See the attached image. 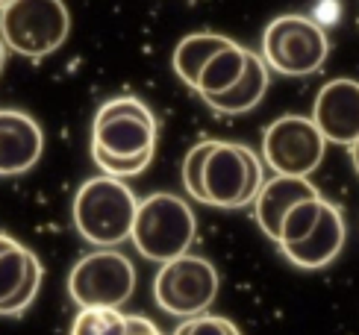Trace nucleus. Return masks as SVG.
<instances>
[{
	"label": "nucleus",
	"mask_w": 359,
	"mask_h": 335,
	"mask_svg": "<svg viewBox=\"0 0 359 335\" xmlns=\"http://www.w3.org/2000/svg\"><path fill=\"white\" fill-rule=\"evenodd\" d=\"M139 197L121 179L112 177H92L74 194V226L80 238H86L97 250H115L133 238Z\"/></svg>",
	"instance_id": "f257e3e1"
},
{
	"label": "nucleus",
	"mask_w": 359,
	"mask_h": 335,
	"mask_svg": "<svg viewBox=\"0 0 359 335\" xmlns=\"http://www.w3.org/2000/svg\"><path fill=\"white\" fill-rule=\"evenodd\" d=\"M194 238H198V218L177 194L156 191L139 203L136 224H133V245L144 259L168 265L180 256H189Z\"/></svg>",
	"instance_id": "f03ea898"
},
{
	"label": "nucleus",
	"mask_w": 359,
	"mask_h": 335,
	"mask_svg": "<svg viewBox=\"0 0 359 335\" xmlns=\"http://www.w3.org/2000/svg\"><path fill=\"white\" fill-rule=\"evenodd\" d=\"M265 186L262 162L248 144L212 139L201 177V203L215 209L253 206Z\"/></svg>",
	"instance_id": "7ed1b4c3"
},
{
	"label": "nucleus",
	"mask_w": 359,
	"mask_h": 335,
	"mask_svg": "<svg viewBox=\"0 0 359 335\" xmlns=\"http://www.w3.org/2000/svg\"><path fill=\"white\" fill-rule=\"evenodd\" d=\"M159 121L144 100L124 95L112 97L92 121V153L115 159H142L156 153Z\"/></svg>",
	"instance_id": "20e7f679"
},
{
	"label": "nucleus",
	"mask_w": 359,
	"mask_h": 335,
	"mask_svg": "<svg viewBox=\"0 0 359 335\" xmlns=\"http://www.w3.org/2000/svg\"><path fill=\"white\" fill-rule=\"evenodd\" d=\"M0 27H4V44L15 56L39 62L65 44L71 15L59 0H6Z\"/></svg>",
	"instance_id": "39448f33"
},
{
	"label": "nucleus",
	"mask_w": 359,
	"mask_h": 335,
	"mask_svg": "<svg viewBox=\"0 0 359 335\" xmlns=\"http://www.w3.org/2000/svg\"><path fill=\"white\" fill-rule=\"evenodd\" d=\"M330 53V41L318 21L306 15H280L262 33L265 65L283 77H309L321 71Z\"/></svg>",
	"instance_id": "423d86ee"
},
{
	"label": "nucleus",
	"mask_w": 359,
	"mask_h": 335,
	"mask_svg": "<svg viewBox=\"0 0 359 335\" xmlns=\"http://www.w3.org/2000/svg\"><path fill=\"white\" fill-rule=\"evenodd\" d=\"M221 288L215 265L203 256H180L162 265L154 277V303L180 321H191L209 312Z\"/></svg>",
	"instance_id": "0eeeda50"
},
{
	"label": "nucleus",
	"mask_w": 359,
	"mask_h": 335,
	"mask_svg": "<svg viewBox=\"0 0 359 335\" xmlns=\"http://www.w3.org/2000/svg\"><path fill=\"white\" fill-rule=\"evenodd\" d=\"M136 292V268L121 250H92L68 273V294L80 309H121Z\"/></svg>",
	"instance_id": "6e6552de"
},
{
	"label": "nucleus",
	"mask_w": 359,
	"mask_h": 335,
	"mask_svg": "<svg viewBox=\"0 0 359 335\" xmlns=\"http://www.w3.org/2000/svg\"><path fill=\"white\" fill-rule=\"evenodd\" d=\"M327 153V139L312 118L304 115H280L271 121L262 135V162L271 168L274 177H301L316 174Z\"/></svg>",
	"instance_id": "1a4fd4ad"
},
{
	"label": "nucleus",
	"mask_w": 359,
	"mask_h": 335,
	"mask_svg": "<svg viewBox=\"0 0 359 335\" xmlns=\"http://www.w3.org/2000/svg\"><path fill=\"white\" fill-rule=\"evenodd\" d=\"M312 121L327 142L353 147L359 142V80L339 77L318 88Z\"/></svg>",
	"instance_id": "9d476101"
},
{
	"label": "nucleus",
	"mask_w": 359,
	"mask_h": 335,
	"mask_svg": "<svg viewBox=\"0 0 359 335\" xmlns=\"http://www.w3.org/2000/svg\"><path fill=\"white\" fill-rule=\"evenodd\" d=\"M44 150V132L33 115L21 109L0 112V174L21 177L33 171Z\"/></svg>",
	"instance_id": "9b49d317"
},
{
	"label": "nucleus",
	"mask_w": 359,
	"mask_h": 335,
	"mask_svg": "<svg viewBox=\"0 0 359 335\" xmlns=\"http://www.w3.org/2000/svg\"><path fill=\"white\" fill-rule=\"evenodd\" d=\"M348 241V224H345V215H341V209L336 203L327 200L324 203V212L316 224V230H312L301 245L294 247H286L280 250L283 256L289 259L294 268L301 271H324L327 265H333L341 247H345Z\"/></svg>",
	"instance_id": "f8f14e48"
},
{
	"label": "nucleus",
	"mask_w": 359,
	"mask_h": 335,
	"mask_svg": "<svg viewBox=\"0 0 359 335\" xmlns=\"http://www.w3.org/2000/svg\"><path fill=\"white\" fill-rule=\"evenodd\" d=\"M316 197H321V191L312 186L309 179H301V177H271V179H265L257 203H253V221H257L259 230L277 245L283 221H286L289 212L294 206L306 203V200H316Z\"/></svg>",
	"instance_id": "ddd939ff"
},
{
	"label": "nucleus",
	"mask_w": 359,
	"mask_h": 335,
	"mask_svg": "<svg viewBox=\"0 0 359 335\" xmlns=\"http://www.w3.org/2000/svg\"><path fill=\"white\" fill-rule=\"evenodd\" d=\"M268 80H271V68L265 65L262 53H248V68H245V77L238 80L227 95H218V97H203V103L209 109H215L221 115H242L257 109L262 103L265 91H268Z\"/></svg>",
	"instance_id": "4468645a"
},
{
	"label": "nucleus",
	"mask_w": 359,
	"mask_h": 335,
	"mask_svg": "<svg viewBox=\"0 0 359 335\" xmlns=\"http://www.w3.org/2000/svg\"><path fill=\"white\" fill-rule=\"evenodd\" d=\"M233 44L230 36H221V33H209V29H203V33H191L186 39H180V44L174 48V56H171V65H174V74L180 80H183L189 88L198 86L203 68L212 62V59L227 50Z\"/></svg>",
	"instance_id": "2eb2a0df"
},
{
	"label": "nucleus",
	"mask_w": 359,
	"mask_h": 335,
	"mask_svg": "<svg viewBox=\"0 0 359 335\" xmlns=\"http://www.w3.org/2000/svg\"><path fill=\"white\" fill-rule=\"evenodd\" d=\"M248 48H242L238 41H233L227 50H221L212 62H209L201 74L198 86H194V91H198L201 97H218V95H227V91L245 77V68H248Z\"/></svg>",
	"instance_id": "dca6fc26"
},
{
	"label": "nucleus",
	"mask_w": 359,
	"mask_h": 335,
	"mask_svg": "<svg viewBox=\"0 0 359 335\" xmlns=\"http://www.w3.org/2000/svg\"><path fill=\"white\" fill-rule=\"evenodd\" d=\"M36 262H39V256L29 247H24L21 241H15L9 233L0 235V268H4L0 271V280H4L0 282V306L9 303L27 285Z\"/></svg>",
	"instance_id": "f3484780"
},
{
	"label": "nucleus",
	"mask_w": 359,
	"mask_h": 335,
	"mask_svg": "<svg viewBox=\"0 0 359 335\" xmlns=\"http://www.w3.org/2000/svg\"><path fill=\"white\" fill-rule=\"evenodd\" d=\"M324 197H316V200H306L301 206H294L286 221H283V230H280V241H277V247L280 250H286V247H294V245H301V241L316 230V224L321 218V212H324Z\"/></svg>",
	"instance_id": "a211bd4d"
},
{
	"label": "nucleus",
	"mask_w": 359,
	"mask_h": 335,
	"mask_svg": "<svg viewBox=\"0 0 359 335\" xmlns=\"http://www.w3.org/2000/svg\"><path fill=\"white\" fill-rule=\"evenodd\" d=\"M209 147H212V139H206V142H198L194 144L186 159H183V189L186 194L191 197V200H198L201 203V177H203V165H206V156H209Z\"/></svg>",
	"instance_id": "6ab92c4d"
},
{
	"label": "nucleus",
	"mask_w": 359,
	"mask_h": 335,
	"mask_svg": "<svg viewBox=\"0 0 359 335\" xmlns=\"http://www.w3.org/2000/svg\"><path fill=\"white\" fill-rule=\"evenodd\" d=\"M171 335H242V332L227 317L206 312L201 317H191V321H180Z\"/></svg>",
	"instance_id": "aec40b11"
},
{
	"label": "nucleus",
	"mask_w": 359,
	"mask_h": 335,
	"mask_svg": "<svg viewBox=\"0 0 359 335\" xmlns=\"http://www.w3.org/2000/svg\"><path fill=\"white\" fill-rule=\"evenodd\" d=\"M95 165L103 171V177H112V179H130V177H139L147 165L154 162V156H142V159H115V156H103V153H92Z\"/></svg>",
	"instance_id": "412c9836"
},
{
	"label": "nucleus",
	"mask_w": 359,
	"mask_h": 335,
	"mask_svg": "<svg viewBox=\"0 0 359 335\" xmlns=\"http://www.w3.org/2000/svg\"><path fill=\"white\" fill-rule=\"evenodd\" d=\"M351 162H353V171H356V177H359V142L351 147Z\"/></svg>",
	"instance_id": "4be33fe9"
}]
</instances>
